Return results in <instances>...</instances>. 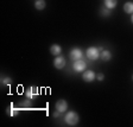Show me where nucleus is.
Listing matches in <instances>:
<instances>
[{"label":"nucleus","mask_w":133,"mask_h":127,"mask_svg":"<svg viewBox=\"0 0 133 127\" xmlns=\"http://www.w3.org/2000/svg\"><path fill=\"white\" fill-rule=\"evenodd\" d=\"M78 121H80V116L76 112H68L65 115V122L69 126H75L77 125Z\"/></svg>","instance_id":"f257e3e1"},{"label":"nucleus","mask_w":133,"mask_h":127,"mask_svg":"<svg viewBox=\"0 0 133 127\" xmlns=\"http://www.w3.org/2000/svg\"><path fill=\"white\" fill-rule=\"evenodd\" d=\"M87 57H88L89 59H91V61H94V59H97V58L100 57L99 49H97V48H94V46L89 48V49L87 50Z\"/></svg>","instance_id":"f03ea898"},{"label":"nucleus","mask_w":133,"mask_h":127,"mask_svg":"<svg viewBox=\"0 0 133 127\" xmlns=\"http://www.w3.org/2000/svg\"><path fill=\"white\" fill-rule=\"evenodd\" d=\"M25 95H26V97L28 99H36L37 96L39 95V91H38V88L37 87H30V88L26 89V91H25Z\"/></svg>","instance_id":"7ed1b4c3"},{"label":"nucleus","mask_w":133,"mask_h":127,"mask_svg":"<svg viewBox=\"0 0 133 127\" xmlns=\"http://www.w3.org/2000/svg\"><path fill=\"white\" fill-rule=\"evenodd\" d=\"M54 65H55L56 69H63L64 66H65V58L62 57V56L56 57L55 61H54Z\"/></svg>","instance_id":"20e7f679"},{"label":"nucleus","mask_w":133,"mask_h":127,"mask_svg":"<svg viewBox=\"0 0 133 127\" xmlns=\"http://www.w3.org/2000/svg\"><path fill=\"white\" fill-rule=\"evenodd\" d=\"M66 108H68V102H66L65 100H58L57 102H56V109L59 113H64L66 111Z\"/></svg>","instance_id":"39448f33"},{"label":"nucleus","mask_w":133,"mask_h":127,"mask_svg":"<svg viewBox=\"0 0 133 127\" xmlns=\"http://www.w3.org/2000/svg\"><path fill=\"white\" fill-rule=\"evenodd\" d=\"M75 71H83V70L86 69V62L82 61V59H77V61L74 62V65H72Z\"/></svg>","instance_id":"423d86ee"},{"label":"nucleus","mask_w":133,"mask_h":127,"mask_svg":"<svg viewBox=\"0 0 133 127\" xmlns=\"http://www.w3.org/2000/svg\"><path fill=\"white\" fill-rule=\"evenodd\" d=\"M95 76H96V75H95V72L93 71V70H87V71L83 72L82 78H83V81H86V82H91V81H94Z\"/></svg>","instance_id":"0eeeda50"},{"label":"nucleus","mask_w":133,"mask_h":127,"mask_svg":"<svg viewBox=\"0 0 133 127\" xmlns=\"http://www.w3.org/2000/svg\"><path fill=\"white\" fill-rule=\"evenodd\" d=\"M70 59H72V61H77V59H81V57H82V51H81L80 49H72L71 51H70Z\"/></svg>","instance_id":"6e6552de"},{"label":"nucleus","mask_w":133,"mask_h":127,"mask_svg":"<svg viewBox=\"0 0 133 127\" xmlns=\"http://www.w3.org/2000/svg\"><path fill=\"white\" fill-rule=\"evenodd\" d=\"M18 112H19V109H17V108L14 107L12 103L8 106L7 109H6V113H7L8 116H16V115H18Z\"/></svg>","instance_id":"1a4fd4ad"},{"label":"nucleus","mask_w":133,"mask_h":127,"mask_svg":"<svg viewBox=\"0 0 133 127\" xmlns=\"http://www.w3.org/2000/svg\"><path fill=\"white\" fill-rule=\"evenodd\" d=\"M61 51H62L61 46L57 44H54L50 46V52H51V55H54V56H58L61 54Z\"/></svg>","instance_id":"9d476101"},{"label":"nucleus","mask_w":133,"mask_h":127,"mask_svg":"<svg viewBox=\"0 0 133 127\" xmlns=\"http://www.w3.org/2000/svg\"><path fill=\"white\" fill-rule=\"evenodd\" d=\"M100 57H101V59H102V61H109V59L112 58V54L109 52V51H107V50H102V51H101Z\"/></svg>","instance_id":"9b49d317"},{"label":"nucleus","mask_w":133,"mask_h":127,"mask_svg":"<svg viewBox=\"0 0 133 127\" xmlns=\"http://www.w3.org/2000/svg\"><path fill=\"white\" fill-rule=\"evenodd\" d=\"M35 7H36L37 10H39V11L44 10L45 8V1L44 0H36V3H35Z\"/></svg>","instance_id":"f8f14e48"},{"label":"nucleus","mask_w":133,"mask_h":127,"mask_svg":"<svg viewBox=\"0 0 133 127\" xmlns=\"http://www.w3.org/2000/svg\"><path fill=\"white\" fill-rule=\"evenodd\" d=\"M124 11L128 14L133 13V3H126L124 5Z\"/></svg>","instance_id":"ddd939ff"},{"label":"nucleus","mask_w":133,"mask_h":127,"mask_svg":"<svg viewBox=\"0 0 133 127\" xmlns=\"http://www.w3.org/2000/svg\"><path fill=\"white\" fill-rule=\"evenodd\" d=\"M116 0H105V5L107 8H109V10H112V8H114L116 6Z\"/></svg>","instance_id":"4468645a"},{"label":"nucleus","mask_w":133,"mask_h":127,"mask_svg":"<svg viewBox=\"0 0 133 127\" xmlns=\"http://www.w3.org/2000/svg\"><path fill=\"white\" fill-rule=\"evenodd\" d=\"M12 83V80L10 77H6V76H4L3 78H1V84H3V86H10V84H11Z\"/></svg>","instance_id":"2eb2a0df"},{"label":"nucleus","mask_w":133,"mask_h":127,"mask_svg":"<svg viewBox=\"0 0 133 127\" xmlns=\"http://www.w3.org/2000/svg\"><path fill=\"white\" fill-rule=\"evenodd\" d=\"M30 105H31V99H28L25 100V101H22L20 102V106L24 108H30Z\"/></svg>","instance_id":"dca6fc26"},{"label":"nucleus","mask_w":133,"mask_h":127,"mask_svg":"<svg viewBox=\"0 0 133 127\" xmlns=\"http://www.w3.org/2000/svg\"><path fill=\"white\" fill-rule=\"evenodd\" d=\"M101 14H102V16H109V14H111V10H109V8H108V10L101 8Z\"/></svg>","instance_id":"f3484780"},{"label":"nucleus","mask_w":133,"mask_h":127,"mask_svg":"<svg viewBox=\"0 0 133 127\" xmlns=\"http://www.w3.org/2000/svg\"><path fill=\"white\" fill-rule=\"evenodd\" d=\"M96 77H97V80L99 81H102L103 80V74H97Z\"/></svg>","instance_id":"a211bd4d"},{"label":"nucleus","mask_w":133,"mask_h":127,"mask_svg":"<svg viewBox=\"0 0 133 127\" xmlns=\"http://www.w3.org/2000/svg\"><path fill=\"white\" fill-rule=\"evenodd\" d=\"M58 113H59V112H56V113H54V116H55V118H56V116H58V115H59V114H58Z\"/></svg>","instance_id":"6ab92c4d"},{"label":"nucleus","mask_w":133,"mask_h":127,"mask_svg":"<svg viewBox=\"0 0 133 127\" xmlns=\"http://www.w3.org/2000/svg\"><path fill=\"white\" fill-rule=\"evenodd\" d=\"M131 22H132V24H133V13H132V18H131Z\"/></svg>","instance_id":"aec40b11"},{"label":"nucleus","mask_w":133,"mask_h":127,"mask_svg":"<svg viewBox=\"0 0 133 127\" xmlns=\"http://www.w3.org/2000/svg\"><path fill=\"white\" fill-rule=\"evenodd\" d=\"M132 80H133V77H132Z\"/></svg>","instance_id":"412c9836"}]
</instances>
